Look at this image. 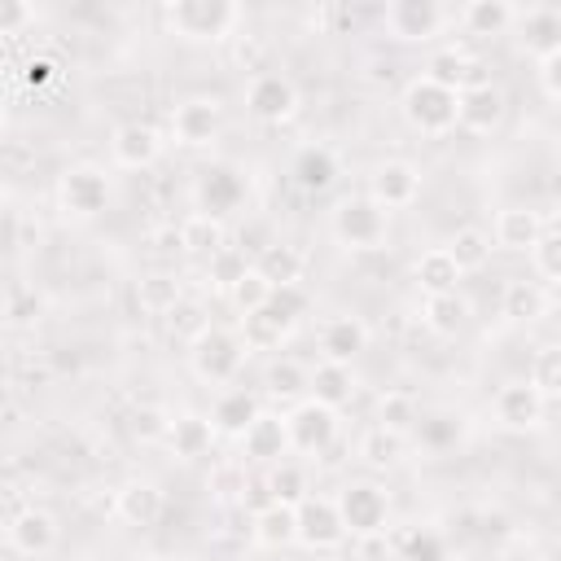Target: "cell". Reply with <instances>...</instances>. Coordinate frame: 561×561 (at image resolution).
Listing matches in <instances>:
<instances>
[{
    "label": "cell",
    "mask_w": 561,
    "mask_h": 561,
    "mask_svg": "<svg viewBox=\"0 0 561 561\" xmlns=\"http://www.w3.org/2000/svg\"><path fill=\"white\" fill-rule=\"evenodd\" d=\"M57 197H61V210H70L79 219H92L110 202V180L96 167H70L61 175V184H57Z\"/></svg>",
    "instance_id": "obj_11"
},
{
    "label": "cell",
    "mask_w": 561,
    "mask_h": 561,
    "mask_svg": "<svg viewBox=\"0 0 561 561\" xmlns=\"http://www.w3.org/2000/svg\"><path fill=\"white\" fill-rule=\"evenodd\" d=\"M447 254L456 259L460 272H478V267H486V259H491V237H486L482 228H460V232L447 241Z\"/></svg>",
    "instance_id": "obj_40"
},
{
    "label": "cell",
    "mask_w": 561,
    "mask_h": 561,
    "mask_svg": "<svg viewBox=\"0 0 561 561\" xmlns=\"http://www.w3.org/2000/svg\"><path fill=\"white\" fill-rule=\"evenodd\" d=\"M456 123L469 127V131H495L504 123V92L486 79V83H473L456 96Z\"/></svg>",
    "instance_id": "obj_17"
},
{
    "label": "cell",
    "mask_w": 561,
    "mask_h": 561,
    "mask_svg": "<svg viewBox=\"0 0 561 561\" xmlns=\"http://www.w3.org/2000/svg\"><path fill=\"white\" fill-rule=\"evenodd\" d=\"M254 539L263 548H285L298 539V508L289 504H267L254 513Z\"/></svg>",
    "instance_id": "obj_35"
},
{
    "label": "cell",
    "mask_w": 561,
    "mask_h": 561,
    "mask_svg": "<svg viewBox=\"0 0 561 561\" xmlns=\"http://www.w3.org/2000/svg\"><path fill=\"white\" fill-rule=\"evenodd\" d=\"M530 381L539 386L543 399H561V342H548L530 359Z\"/></svg>",
    "instance_id": "obj_42"
},
{
    "label": "cell",
    "mask_w": 561,
    "mask_h": 561,
    "mask_svg": "<svg viewBox=\"0 0 561 561\" xmlns=\"http://www.w3.org/2000/svg\"><path fill=\"white\" fill-rule=\"evenodd\" d=\"M421 316H425V324L434 329V333H443V337H456L465 324H469V302L451 289V294H425V302H421Z\"/></svg>",
    "instance_id": "obj_31"
},
{
    "label": "cell",
    "mask_w": 561,
    "mask_h": 561,
    "mask_svg": "<svg viewBox=\"0 0 561 561\" xmlns=\"http://www.w3.org/2000/svg\"><path fill=\"white\" fill-rule=\"evenodd\" d=\"M263 386H267V394L280 399V403H302V399H311V373H307L302 364H294V359H272L267 373H263Z\"/></svg>",
    "instance_id": "obj_30"
},
{
    "label": "cell",
    "mask_w": 561,
    "mask_h": 561,
    "mask_svg": "<svg viewBox=\"0 0 561 561\" xmlns=\"http://www.w3.org/2000/svg\"><path fill=\"white\" fill-rule=\"evenodd\" d=\"M53 79H57V61L44 57V53L22 66V83H26V88H44V83H53Z\"/></svg>",
    "instance_id": "obj_54"
},
{
    "label": "cell",
    "mask_w": 561,
    "mask_h": 561,
    "mask_svg": "<svg viewBox=\"0 0 561 561\" xmlns=\"http://www.w3.org/2000/svg\"><path fill=\"white\" fill-rule=\"evenodd\" d=\"M171 421H175V416H167L162 408L140 403V408L131 412V434H136L140 443H153V438H167V434H171Z\"/></svg>",
    "instance_id": "obj_48"
},
{
    "label": "cell",
    "mask_w": 561,
    "mask_h": 561,
    "mask_svg": "<svg viewBox=\"0 0 561 561\" xmlns=\"http://www.w3.org/2000/svg\"><path fill=\"white\" fill-rule=\"evenodd\" d=\"M425 79H434V83H443L447 92H465V88H473V83H486L482 79V66L473 61V57H465L460 48H443V53H434L430 57V66H425Z\"/></svg>",
    "instance_id": "obj_23"
},
{
    "label": "cell",
    "mask_w": 561,
    "mask_h": 561,
    "mask_svg": "<svg viewBox=\"0 0 561 561\" xmlns=\"http://www.w3.org/2000/svg\"><path fill=\"white\" fill-rule=\"evenodd\" d=\"M210 443H215V425H210L206 416L184 412V416H175V421H171L167 447H171L180 460H197V456H206V451H210Z\"/></svg>",
    "instance_id": "obj_26"
},
{
    "label": "cell",
    "mask_w": 561,
    "mask_h": 561,
    "mask_svg": "<svg viewBox=\"0 0 561 561\" xmlns=\"http://www.w3.org/2000/svg\"><path fill=\"white\" fill-rule=\"evenodd\" d=\"M416 421V403L408 399V394H381V403H377V425H386V430H399V434H408V425Z\"/></svg>",
    "instance_id": "obj_47"
},
{
    "label": "cell",
    "mask_w": 561,
    "mask_h": 561,
    "mask_svg": "<svg viewBox=\"0 0 561 561\" xmlns=\"http://www.w3.org/2000/svg\"><path fill=\"white\" fill-rule=\"evenodd\" d=\"M4 316H9L13 329H26V324H35V320L44 316V298H39L35 289H26V285H13V289H9V307H4Z\"/></svg>",
    "instance_id": "obj_45"
},
{
    "label": "cell",
    "mask_w": 561,
    "mask_h": 561,
    "mask_svg": "<svg viewBox=\"0 0 561 561\" xmlns=\"http://www.w3.org/2000/svg\"><path fill=\"white\" fill-rule=\"evenodd\" d=\"M110 153H114L118 167L140 171V167H153V162H158L162 136H158L153 123H140V118H136V123H123V127H114V136H110Z\"/></svg>",
    "instance_id": "obj_16"
},
{
    "label": "cell",
    "mask_w": 561,
    "mask_h": 561,
    "mask_svg": "<svg viewBox=\"0 0 561 561\" xmlns=\"http://www.w3.org/2000/svg\"><path fill=\"white\" fill-rule=\"evenodd\" d=\"M210 491L219 500H245V473H241V465H219L210 473Z\"/></svg>",
    "instance_id": "obj_52"
},
{
    "label": "cell",
    "mask_w": 561,
    "mask_h": 561,
    "mask_svg": "<svg viewBox=\"0 0 561 561\" xmlns=\"http://www.w3.org/2000/svg\"><path fill=\"white\" fill-rule=\"evenodd\" d=\"M421 193V171L403 158H386L373 167L368 175V197L381 206V210H399V206H412Z\"/></svg>",
    "instance_id": "obj_9"
},
{
    "label": "cell",
    "mask_w": 561,
    "mask_h": 561,
    "mask_svg": "<svg viewBox=\"0 0 561 561\" xmlns=\"http://www.w3.org/2000/svg\"><path fill=\"white\" fill-rule=\"evenodd\" d=\"M136 298H140V307L149 311V316H167L184 294H180V285H175V276H167V272H153V276H140V285H136Z\"/></svg>",
    "instance_id": "obj_41"
},
{
    "label": "cell",
    "mask_w": 561,
    "mask_h": 561,
    "mask_svg": "<svg viewBox=\"0 0 561 561\" xmlns=\"http://www.w3.org/2000/svg\"><path fill=\"white\" fill-rule=\"evenodd\" d=\"M386 215L368 193H355V197H342L333 206V237L346 245V250H377L386 241Z\"/></svg>",
    "instance_id": "obj_4"
},
{
    "label": "cell",
    "mask_w": 561,
    "mask_h": 561,
    "mask_svg": "<svg viewBox=\"0 0 561 561\" xmlns=\"http://www.w3.org/2000/svg\"><path fill=\"white\" fill-rule=\"evenodd\" d=\"M517 44L530 57H539V61L561 53V13L557 9H526V13H517Z\"/></svg>",
    "instance_id": "obj_20"
},
{
    "label": "cell",
    "mask_w": 561,
    "mask_h": 561,
    "mask_svg": "<svg viewBox=\"0 0 561 561\" xmlns=\"http://www.w3.org/2000/svg\"><path fill=\"white\" fill-rule=\"evenodd\" d=\"M539 83H543V92L552 101H561V53H552V57L539 61Z\"/></svg>",
    "instance_id": "obj_55"
},
{
    "label": "cell",
    "mask_w": 561,
    "mask_h": 561,
    "mask_svg": "<svg viewBox=\"0 0 561 561\" xmlns=\"http://www.w3.org/2000/svg\"><path fill=\"white\" fill-rule=\"evenodd\" d=\"M381 22L394 39H430L443 26V4H434V0H394V4H386Z\"/></svg>",
    "instance_id": "obj_15"
},
{
    "label": "cell",
    "mask_w": 561,
    "mask_h": 561,
    "mask_svg": "<svg viewBox=\"0 0 561 561\" xmlns=\"http://www.w3.org/2000/svg\"><path fill=\"white\" fill-rule=\"evenodd\" d=\"M26 22H35V9L22 0H4L0 4V35H18Z\"/></svg>",
    "instance_id": "obj_53"
},
{
    "label": "cell",
    "mask_w": 561,
    "mask_h": 561,
    "mask_svg": "<svg viewBox=\"0 0 561 561\" xmlns=\"http://www.w3.org/2000/svg\"><path fill=\"white\" fill-rule=\"evenodd\" d=\"M197 210L202 215H215V219H224L228 210H237L241 202H245V175L237 171V167H224V162H215V167H206L202 175H197Z\"/></svg>",
    "instance_id": "obj_12"
},
{
    "label": "cell",
    "mask_w": 561,
    "mask_h": 561,
    "mask_svg": "<svg viewBox=\"0 0 561 561\" xmlns=\"http://www.w3.org/2000/svg\"><path fill=\"white\" fill-rule=\"evenodd\" d=\"M408 451V434L399 430H386V425H373L364 438H359V460L368 469H394Z\"/></svg>",
    "instance_id": "obj_34"
},
{
    "label": "cell",
    "mask_w": 561,
    "mask_h": 561,
    "mask_svg": "<svg viewBox=\"0 0 561 561\" xmlns=\"http://www.w3.org/2000/svg\"><path fill=\"white\" fill-rule=\"evenodd\" d=\"M267 307L276 311V316H285V320H302L307 316V307H311V298H307V289L302 285H276L272 289V298H267Z\"/></svg>",
    "instance_id": "obj_49"
},
{
    "label": "cell",
    "mask_w": 561,
    "mask_h": 561,
    "mask_svg": "<svg viewBox=\"0 0 561 561\" xmlns=\"http://www.w3.org/2000/svg\"><path fill=\"white\" fill-rule=\"evenodd\" d=\"M530 259H535L539 276H548V280H561V228H548V232L539 237V245L530 250Z\"/></svg>",
    "instance_id": "obj_50"
},
{
    "label": "cell",
    "mask_w": 561,
    "mask_h": 561,
    "mask_svg": "<svg viewBox=\"0 0 561 561\" xmlns=\"http://www.w3.org/2000/svg\"><path fill=\"white\" fill-rule=\"evenodd\" d=\"M180 237H184V250L188 254H219L224 250V219H215V215H188L184 224H180Z\"/></svg>",
    "instance_id": "obj_38"
},
{
    "label": "cell",
    "mask_w": 561,
    "mask_h": 561,
    "mask_svg": "<svg viewBox=\"0 0 561 561\" xmlns=\"http://www.w3.org/2000/svg\"><path fill=\"white\" fill-rule=\"evenodd\" d=\"M224 127V105L215 96H184L175 110H171V131L180 145L197 149V145H210Z\"/></svg>",
    "instance_id": "obj_8"
},
{
    "label": "cell",
    "mask_w": 561,
    "mask_h": 561,
    "mask_svg": "<svg viewBox=\"0 0 561 561\" xmlns=\"http://www.w3.org/2000/svg\"><path fill=\"white\" fill-rule=\"evenodd\" d=\"M302 267H307V259L294 250V245H285V241H272V245H263L259 254H254V272L276 289V285H298L302 280Z\"/></svg>",
    "instance_id": "obj_25"
},
{
    "label": "cell",
    "mask_w": 561,
    "mask_h": 561,
    "mask_svg": "<svg viewBox=\"0 0 561 561\" xmlns=\"http://www.w3.org/2000/svg\"><path fill=\"white\" fill-rule=\"evenodd\" d=\"M232 298V307L241 311V316H250V311H259V307H267V298H272V285L250 267L245 272V280H237V289L228 294Z\"/></svg>",
    "instance_id": "obj_46"
},
{
    "label": "cell",
    "mask_w": 561,
    "mask_h": 561,
    "mask_svg": "<svg viewBox=\"0 0 561 561\" xmlns=\"http://www.w3.org/2000/svg\"><path fill=\"white\" fill-rule=\"evenodd\" d=\"M500 311H504L513 324H535V320L548 311V294H543L535 280H508V285H504V298H500Z\"/></svg>",
    "instance_id": "obj_33"
},
{
    "label": "cell",
    "mask_w": 561,
    "mask_h": 561,
    "mask_svg": "<svg viewBox=\"0 0 561 561\" xmlns=\"http://www.w3.org/2000/svg\"><path fill=\"white\" fill-rule=\"evenodd\" d=\"M364 346H368L364 320H355V316H333V320H324V329H320V355H324L329 364H351Z\"/></svg>",
    "instance_id": "obj_22"
},
{
    "label": "cell",
    "mask_w": 561,
    "mask_h": 561,
    "mask_svg": "<svg viewBox=\"0 0 561 561\" xmlns=\"http://www.w3.org/2000/svg\"><path fill=\"white\" fill-rule=\"evenodd\" d=\"M241 9L232 0H175L167 4V26L184 39H224L237 26Z\"/></svg>",
    "instance_id": "obj_2"
},
{
    "label": "cell",
    "mask_w": 561,
    "mask_h": 561,
    "mask_svg": "<svg viewBox=\"0 0 561 561\" xmlns=\"http://www.w3.org/2000/svg\"><path fill=\"white\" fill-rule=\"evenodd\" d=\"M254 263L245 259V250L241 245H224L219 254H210V263H206V280L215 285V289H224V294H232L237 289V280H245V272H250Z\"/></svg>",
    "instance_id": "obj_39"
},
{
    "label": "cell",
    "mask_w": 561,
    "mask_h": 561,
    "mask_svg": "<svg viewBox=\"0 0 561 561\" xmlns=\"http://www.w3.org/2000/svg\"><path fill=\"white\" fill-rule=\"evenodd\" d=\"M263 486L272 491L276 504H289V508H298V504L311 495V486H307V469L294 465V460H276V465H267Z\"/></svg>",
    "instance_id": "obj_37"
},
{
    "label": "cell",
    "mask_w": 561,
    "mask_h": 561,
    "mask_svg": "<svg viewBox=\"0 0 561 561\" xmlns=\"http://www.w3.org/2000/svg\"><path fill=\"white\" fill-rule=\"evenodd\" d=\"M289 175H294V184H298L302 193H324V188H333V180H337V158H333V149H324V145H307V149H298Z\"/></svg>",
    "instance_id": "obj_24"
},
{
    "label": "cell",
    "mask_w": 561,
    "mask_h": 561,
    "mask_svg": "<svg viewBox=\"0 0 561 561\" xmlns=\"http://www.w3.org/2000/svg\"><path fill=\"white\" fill-rule=\"evenodd\" d=\"M245 110L259 118V123H285L294 110H298V88L276 75V70H263L250 79L245 88Z\"/></svg>",
    "instance_id": "obj_10"
},
{
    "label": "cell",
    "mask_w": 561,
    "mask_h": 561,
    "mask_svg": "<svg viewBox=\"0 0 561 561\" xmlns=\"http://www.w3.org/2000/svg\"><path fill=\"white\" fill-rule=\"evenodd\" d=\"M351 394H355V373H351V364H316L311 368V399L316 403H324V408H342V403H351Z\"/></svg>",
    "instance_id": "obj_28"
},
{
    "label": "cell",
    "mask_w": 561,
    "mask_h": 561,
    "mask_svg": "<svg viewBox=\"0 0 561 561\" xmlns=\"http://www.w3.org/2000/svg\"><path fill=\"white\" fill-rule=\"evenodd\" d=\"M118 517L127 522V526H153L158 517H162V491L153 486V482H127L123 491H118Z\"/></svg>",
    "instance_id": "obj_29"
},
{
    "label": "cell",
    "mask_w": 561,
    "mask_h": 561,
    "mask_svg": "<svg viewBox=\"0 0 561 561\" xmlns=\"http://www.w3.org/2000/svg\"><path fill=\"white\" fill-rule=\"evenodd\" d=\"M245 342H241V333H232V329H219V324H210L193 346H188V364H193V373L202 377V381H210V386H219V381H232L237 373H241V359H245Z\"/></svg>",
    "instance_id": "obj_1"
},
{
    "label": "cell",
    "mask_w": 561,
    "mask_h": 561,
    "mask_svg": "<svg viewBox=\"0 0 561 561\" xmlns=\"http://www.w3.org/2000/svg\"><path fill=\"white\" fill-rule=\"evenodd\" d=\"M241 451H245V460H254V465H276V460H285V451H289V425H285V416L263 412V416L241 434Z\"/></svg>",
    "instance_id": "obj_18"
},
{
    "label": "cell",
    "mask_w": 561,
    "mask_h": 561,
    "mask_svg": "<svg viewBox=\"0 0 561 561\" xmlns=\"http://www.w3.org/2000/svg\"><path fill=\"white\" fill-rule=\"evenodd\" d=\"M460 22L469 35H504L517 22V9L508 0H473V4H465Z\"/></svg>",
    "instance_id": "obj_36"
},
{
    "label": "cell",
    "mask_w": 561,
    "mask_h": 561,
    "mask_svg": "<svg viewBox=\"0 0 561 561\" xmlns=\"http://www.w3.org/2000/svg\"><path fill=\"white\" fill-rule=\"evenodd\" d=\"M167 324H171V333H175V337H188V342H197V337L210 329V320H206L202 302H193V298H180V302L167 311Z\"/></svg>",
    "instance_id": "obj_43"
},
{
    "label": "cell",
    "mask_w": 561,
    "mask_h": 561,
    "mask_svg": "<svg viewBox=\"0 0 561 561\" xmlns=\"http://www.w3.org/2000/svg\"><path fill=\"white\" fill-rule=\"evenodd\" d=\"M543 408L548 399L539 394V386L526 377V381H508L495 390V421L504 430H535L543 425Z\"/></svg>",
    "instance_id": "obj_13"
},
{
    "label": "cell",
    "mask_w": 561,
    "mask_h": 561,
    "mask_svg": "<svg viewBox=\"0 0 561 561\" xmlns=\"http://www.w3.org/2000/svg\"><path fill=\"white\" fill-rule=\"evenodd\" d=\"M394 561H447V548H443V539L434 530H408L399 552H394Z\"/></svg>",
    "instance_id": "obj_44"
},
{
    "label": "cell",
    "mask_w": 561,
    "mask_h": 561,
    "mask_svg": "<svg viewBox=\"0 0 561 561\" xmlns=\"http://www.w3.org/2000/svg\"><path fill=\"white\" fill-rule=\"evenodd\" d=\"M259 416H263V403H259L254 390H224L215 399V408H210L215 434H232V438H241Z\"/></svg>",
    "instance_id": "obj_21"
},
{
    "label": "cell",
    "mask_w": 561,
    "mask_h": 561,
    "mask_svg": "<svg viewBox=\"0 0 561 561\" xmlns=\"http://www.w3.org/2000/svg\"><path fill=\"white\" fill-rule=\"evenodd\" d=\"M337 508H342V522L355 539H368V535H386V522H390V495L377 486V482H346L337 491Z\"/></svg>",
    "instance_id": "obj_5"
},
{
    "label": "cell",
    "mask_w": 561,
    "mask_h": 561,
    "mask_svg": "<svg viewBox=\"0 0 561 561\" xmlns=\"http://www.w3.org/2000/svg\"><path fill=\"white\" fill-rule=\"evenodd\" d=\"M460 438V421L456 416H430V421H421V443L425 447H451Z\"/></svg>",
    "instance_id": "obj_51"
},
{
    "label": "cell",
    "mask_w": 561,
    "mask_h": 561,
    "mask_svg": "<svg viewBox=\"0 0 561 561\" xmlns=\"http://www.w3.org/2000/svg\"><path fill=\"white\" fill-rule=\"evenodd\" d=\"M285 425H289V447L294 451H307V456H320L333 447L337 438V412L316 403V399H302L285 412Z\"/></svg>",
    "instance_id": "obj_6"
},
{
    "label": "cell",
    "mask_w": 561,
    "mask_h": 561,
    "mask_svg": "<svg viewBox=\"0 0 561 561\" xmlns=\"http://www.w3.org/2000/svg\"><path fill=\"white\" fill-rule=\"evenodd\" d=\"M460 267H456V259L447 254V245H438V250H425L421 259H416V285L425 289V294H451L456 285H460Z\"/></svg>",
    "instance_id": "obj_32"
},
{
    "label": "cell",
    "mask_w": 561,
    "mask_h": 561,
    "mask_svg": "<svg viewBox=\"0 0 561 561\" xmlns=\"http://www.w3.org/2000/svg\"><path fill=\"white\" fill-rule=\"evenodd\" d=\"M4 535H9V548H13V552H22V557H44V552H53V543H57V517H53L48 508L26 504L18 517L4 522Z\"/></svg>",
    "instance_id": "obj_14"
},
{
    "label": "cell",
    "mask_w": 561,
    "mask_h": 561,
    "mask_svg": "<svg viewBox=\"0 0 561 561\" xmlns=\"http://www.w3.org/2000/svg\"><path fill=\"white\" fill-rule=\"evenodd\" d=\"M149 245H153L158 254H175V250H184V237H180L175 224H162V228L149 232Z\"/></svg>",
    "instance_id": "obj_56"
},
{
    "label": "cell",
    "mask_w": 561,
    "mask_h": 561,
    "mask_svg": "<svg viewBox=\"0 0 561 561\" xmlns=\"http://www.w3.org/2000/svg\"><path fill=\"white\" fill-rule=\"evenodd\" d=\"M543 232H548V228H543V219H539L530 206H504V210L495 215V232H491V237H495L500 250L522 254V250H535Z\"/></svg>",
    "instance_id": "obj_19"
},
{
    "label": "cell",
    "mask_w": 561,
    "mask_h": 561,
    "mask_svg": "<svg viewBox=\"0 0 561 561\" xmlns=\"http://www.w3.org/2000/svg\"><path fill=\"white\" fill-rule=\"evenodd\" d=\"M289 333H294V320L276 316L272 307H259V311L241 316V342H245L250 351H276Z\"/></svg>",
    "instance_id": "obj_27"
},
{
    "label": "cell",
    "mask_w": 561,
    "mask_h": 561,
    "mask_svg": "<svg viewBox=\"0 0 561 561\" xmlns=\"http://www.w3.org/2000/svg\"><path fill=\"white\" fill-rule=\"evenodd\" d=\"M346 522H342V508L337 500L329 495H307L298 504V543L316 548V552H329V548H342L346 543Z\"/></svg>",
    "instance_id": "obj_7"
},
{
    "label": "cell",
    "mask_w": 561,
    "mask_h": 561,
    "mask_svg": "<svg viewBox=\"0 0 561 561\" xmlns=\"http://www.w3.org/2000/svg\"><path fill=\"white\" fill-rule=\"evenodd\" d=\"M399 110H403V118H408L416 131H425V136H438V131L456 127V92H447L443 83H434V79H425V75L403 88Z\"/></svg>",
    "instance_id": "obj_3"
}]
</instances>
